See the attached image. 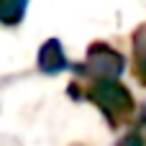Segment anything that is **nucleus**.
I'll use <instances>...</instances> for the list:
<instances>
[{
    "label": "nucleus",
    "mask_w": 146,
    "mask_h": 146,
    "mask_svg": "<svg viewBox=\"0 0 146 146\" xmlns=\"http://www.w3.org/2000/svg\"><path fill=\"white\" fill-rule=\"evenodd\" d=\"M85 95H87V100H92L98 105V110L105 115L110 128H118L126 121H131V115L136 110L131 90L126 85H121L118 80H95L87 85Z\"/></svg>",
    "instance_id": "1"
},
{
    "label": "nucleus",
    "mask_w": 146,
    "mask_h": 146,
    "mask_svg": "<svg viewBox=\"0 0 146 146\" xmlns=\"http://www.w3.org/2000/svg\"><path fill=\"white\" fill-rule=\"evenodd\" d=\"M69 69H74L80 77H85L90 82H95V80H118L126 69V59L113 46H108L103 41H95L87 49V59L77 62V64H69Z\"/></svg>",
    "instance_id": "2"
},
{
    "label": "nucleus",
    "mask_w": 146,
    "mask_h": 146,
    "mask_svg": "<svg viewBox=\"0 0 146 146\" xmlns=\"http://www.w3.org/2000/svg\"><path fill=\"white\" fill-rule=\"evenodd\" d=\"M131 44H133V56L136 59H146V23L133 31Z\"/></svg>",
    "instance_id": "5"
},
{
    "label": "nucleus",
    "mask_w": 146,
    "mask_h": 146,
    "mask_svg": "<svg viewBox=\"0 0 146 146\" xmlns=\"http://www.w3.org/2000/svg\"><path fill=\"white\" fill-rule=\"evenodd\" d=\"M26 5H28V0H0V23H5V26L21 23Z\"/></svg>",
    "instance_id": "4"
},
{
    "label": "nucleus",
    "mask_w": 146,
    "mask_h": 146,
    "mask_svg": "<svg viewBox=\"0 0 146 146\" xmlns=\"http://www.w3.org/2000/svg\"><path fill=\"white\" fill-rule=\"evenodd\" d=\"M118 146H144V139H141V133H128L118 141Z\"/></svg>",
    "instance_id": "7"
},
{
    "label": "nucleus",
    "mask_w": 146,
    "mask_h": 146,
    "mask_svg": "<svg viewBox=\"0 0 146 146\" xmlns=\"http://www.w3.org/2000/svg\"><path fill=\"white\" fill-rule=\"evenodd\" d=\"M36 64L44 74H59L64 69H69V59L64 56V49H62V41L59 38H49L41 44L38 49V56H36Z\"/></svg>",
    "instance_id": "3"
},
{
    "label": "nucleus",
    "mask_w": 146,
    "mask_h": 146,
    "mask_svg": "<svg viewBox=\"0 0 146 146\" xmlns=\"http://www.w3.org/2000/svg\"><path fill=\"white\" fill-rule=\"evenodd\" d=\"M133 74H136V80L146 87V59H136L133 56Z\"/></svg>",
    "instance_id": "6"
}]
</instances>
